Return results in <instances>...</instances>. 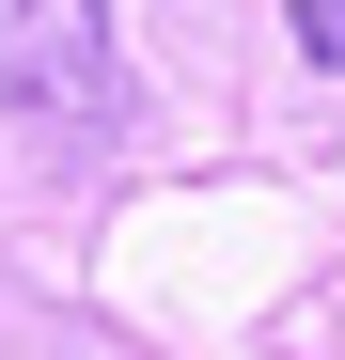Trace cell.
<instances>
[{"instance_id":"1","label":"cell","mask_w":345,"mask_h":360,"mask_svg":"<svg viewBox=\"0 0 345 360\" xmlns=\"http://www.w3.org/2000/svg\"><path fill=\"white\" fill-rule=\"evenodd\" d=\"M0 110L47 126V141H110V126H126L110 0H0Z\"/></svg>"},{"instance_id":"2","label":"cell","mask_w":345,"mask_h":360,"mask_svg":"<svg viewBox=\"0 0 345 360\" xmlns=\"http://www.w3.org/2000/svg\"><path fill=\"white\" fill-rule=\"evenodd\" d=\"M299 47H314V63L345 79V0H299Z\"/></svg>"}]
</instances>
